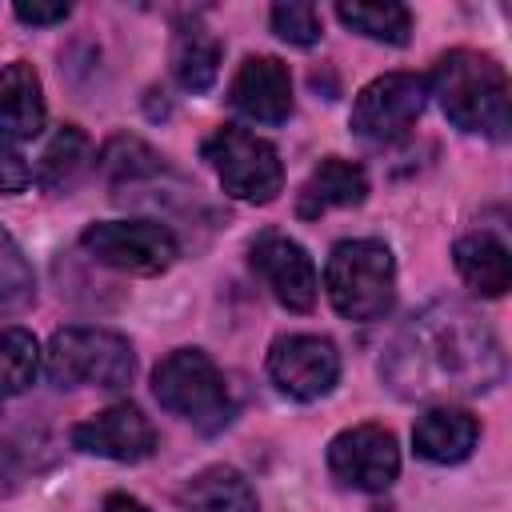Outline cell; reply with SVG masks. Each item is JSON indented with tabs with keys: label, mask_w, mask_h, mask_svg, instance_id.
Returning a JSON list of instances; mask_svg holds the SVG:
<instances>
[{
	"label": "cell",
	"mask_w": 512,
	"mask_h": 512,
	"mask_svg": "<svg viewBox=\"0 0 512 512\" xmlns=\"http://www.w3.org/2000/svg\"><path fill=\"white\" fill-rule=\"evenodd\" d=\"M400 396L488 392L504 376V356L488 324L460 304H432L412 320L388 360Z\"/></svg>",
	"instance_id": "6da1fadb"
},
{
	"label": "cell",
	"mask_w": 512,
	"mask_h": 512,
	"mask_svg": "<svg viewBox=\"0 0 512 512\" xmlns=\"http://www.w3.org/2000/svg\"><path fill=\"white\" fill-rule=\"evenodd\" d=\"M428 96L440 100L456 128L484 132L492 140L508 136V76L492 56L472 48L444 52L428 76Z\"/></svg>",
	"instance_id": "7a4b0ae2"
},
{
	"label": "cell",
	"mask_w": 512,
	"mask_h": 512,
	"mask_svg": "<svg viewBox=\"0 0 512 512\" xmlns=\"http://www.w3.org/2000/svg\"><path fill=\"white\" fill-rule=\"evenodd\" d=\"M324 288L344 320H380L396 300V264L380 240H340L324 264Z\"/></svg>",
	"instance_id": "3957f363"
},
{
	"label": "cell",
	"mask_w": 512,
	"mask_h": 512,
	"mask_svg": "<svg viewBox=\"0 0 512 512\" xmlns=\"http://www.w3.org/2000/svg\"><path fill=\"white\" fill-rule=\"evenodd\" d=\"M44 356L60 388H124L136 372L132 344L108 328H60Z\"/></svg>",
	"instance_id": "277c9868"
},
{
	"label": "cell",
	"mask_w": 512,
	"mask_h": 512,
	"mask_svg": "<svg viewBox=\"0 0 512 512\" xmlns=\"http://www.w3.org/2000/svg\"><path fill=\"white\" fill-rule=\"evenodd\" d=\"M204 160L220 176L224 192L236 200H248V204L276 200V192L284 184L280 152L264 136L236 128V124H224L204 140Z\"/></svg>",
	"instance_id": "5b68a950"
},
{
	"label": "cell",
	"mask_w": 512,
	"mask_h": 512,
	"mask_svg": "<svg viewBox=\"0 0 512 512\" xmlns=\"http://www.w3.org/2000/svg\"><path fill=\"white\" fill-rule=\"evenodd\" d=\"M80 248L96 264L132 276H160L180 256L172 228H164L160 220H96L84 228Z\"/></svg>",
	"instance_id": "8992f818"
},
{
	"label": "cell",
	"mask_w": 512,
	"mask_h": 512,
	"mask_svg": "<svg viewBox=\"0 0 512 512\" xmlns=\"http://www.w3.org/2000/svg\"><path fill=\"white\" fill-rule=\"evenodd\" d=\"M152 392L160 408L196 420V424H220L228 412V388L220 368L200 348H176L168 352L152 372Z\"/></svg>",
	"instance_id": "52a82bcc"
},
{
	"label": "cell",
	"mask_w": 512,
	"mask_h": 512,
	"mask_svg": "<svg viewBox=\"0 0 512 512\" xmlns=\"http://www.w3.org/2000/svg\"><path fill=\"white\" fill-rule=\"evenodd\" d=\"M428 104V76L416 72H384L364 84L352 100V132L372 144L400 140Z\"/></svg>",
	"instance_id": "ba28073f"
},
{
	"label": "cell",
	"mask_w": 512,
	"mask_h": 512,
	"mask_svg": "<svg viewBox=\"0 0 512 512\" xmlns=\"http://www.w3.org/2000/svg\"><path fill=\"white\" fill-rule=\"evenodd\" d=\"M328 468L344 488L356 492H384L400 472V448L396 436L384 424H356L332 436L328 444Z\"/></svg>",
	"instance_id": "9c48e42d"
},
{
	"label": "cell",
	"mask_w": 512,
	"mask_h": 512,
	"mask_svg": "<svg viewBox=\"0 0 512 512\" xmlns=\"http://www.w3.org/2000/svg\"><path fill=\"white\" fill-rule=\"evenodd\" d=\"M268 376L292 400H320L340 380V352L324 336L292 332V336H280L272 344V352H268Z\"/></svg>",
	"instance_id": "30bf717a"
},
{
	"label": "cell",
	"mask_w": 512,
	"mask_h": 512,
	"mask_svg": "<svg viewBox=\"0 0 512 512\" xmlns=\"http://www.w3.org/2000/svg\"><path fill=\"white\" fill-rule=\"evenodd\" d=\"M256 276L268 284V292L288 308V312H312L316 308V264L304 252V244H296L284 232H260L248 248Z\"/></svg>",
	"instance_id": "8fae6325"
},
{
	"label": "cell",
	"mask_w": 512,
	"mask_h": 512,
	"mask_svg": "<svg viewBox=\"0 0 512 512\" xmlns=\"http://www.w3.org/2000/svg\"><path fill=\"white\" fill-rule=\"evenodd\" d=\"M72 444L88 456H104L116 464H136L156 452V432L148 416L132 404H112L72 428Z\"/></svg>",
	"instance_id": "7c38bea8"
},
{
	"label": "cell",
	"mask_w": 512,
	"mask_h": 512,
	"mask_svg": "<svg viewBox=\"0 0 512 512\" xmlns=\"http://www.w3.org/2000/svg\"><path fill=\"white\" fill-rule=\"evenodd\" d=\"M228 104L256 124H284L292 116V76L276 56H248L232 76Z\"/></svg>",
	"instance_id": "4fadbf2b"
},
{
	"label": "cell",
	"mask_w": 512,
	"mask_h": 512,
	"mask_svg": "<svg viewBox=\"0 0 512 512\" xmlns=\"http://www.w3.org/2000/svg\"><path fill=\"white\" fill-rule=\"evenodd\" d=\"M476 440H480L476 416L464 412V408H452V404H436V408L420 412L416 424H412L416 456H424L432 464H460V460H468Z\"/></svg>",
	"instance_id": "5bb4252c"
},
{
	"label": "cell",
	"mask_w": 512,
	"mask_h": 512,
	"mask_svg": "<svg viewBox=\"0 0 512 512\" xmlns=\"http://www.w3.org/2000/svg\"><path fill=\"white\" fill-rule=\"evenodd\" d=\"M368 196V176L360 164L352 160H340V156H328L312 168V176L304 180L300 188V200H296V216L300 220H316L324 216L328 208H356L364 204Z\"/></svg>",
	"instance_id": "9a60e30c"
},
{
	"label": "cell",
	"mask_w": 512,
	"mask_h": 512,
	"mask_svg": "<svg viewBox=\"0 0 512 512\" xmlns=\"http://www.w3.org/2000/svg\"><path fill=\"white\" fill-rule=\"evenodd\" d=\"M44 132V92L32 64L12 60L0 68V136L32 140Z\"/></svg>",
	"instance_id": "2e32d148"
},
{
	"label": "cell",
	"mask_w": 512,
	"mask_h": 512,
	"mask_svg": "<svg viewBox=\"0 0 512 512\" xmlns=\"http://www.w3.org/2000/svg\"><path fill=\"white\" fill-rule=\"evenodd\" d=\"M452 260H456V272L464 276V284L476 288L480 296H504L512 284V256H508L504 240L492 232L460 236L452 248Z\"/></svg>",
	"instance_id": "e0dca14e"
},
{
	"label": "cell",
	"mask_w": 512,
	"mask_h": 512,
	"mask_svg": "<svg viewBox=\"0 0 512 512\" xmlns=\"http://www.w3.org/2000/svg\"><path fill=\"white\" fill-rule=\"evenodd\" d=\"M184 500L200 512H256L252 484L228 464H212V468L196 472L184 488Z\"/></svg>",
	"instance_id": "ac0fdd59"
},
{
	"label": "cell",
	"mask_w": 512,
	"mask_h": 512,
	"mask_svg": "<svg viewBox=\"0 0 512 512\" xmlns=\"http://www.w3.org/2000/svg\"><path fill=\"white\" fill-rule=\"evenodd\" d=\"M172 72L184 92H208L220 72V40L208 28H180L172 40Z\"/></svg>",
	"instance_id": "d6986e66"
},
{
	"label": "cell",
	"mask_w": 512,
	"mask_h": 512,
	"mask_svg": "<svg viewBox=\"0 0 512 512\" xmlns=\"http://www.w3.org/2000/svg\"><path fill=\"white\" fill-rule=\"evenodd\" d=\"M88 136L76 128V124H64L56 128V136L44 144L40 152V168H36V180L48 188V192H64L80 180V172L88 168Z\"/></svg>",
	"instance_id": "ffe728a7"
},
{
	"label": "cell",
	"mask_w": 512,
	"mask_h": 512,
	"mask_svg": "<svg viewBox=\"0 0 512 512\" xmlns=\"http://www.w3.org/2000/svg\"><path fill=\"white\" fill-rule=\"evenodd\" d=\"M336 16L368 36V40H384V44H408V32H412V12L404 4H336Z\"/></svg>",
	"instance_id": "44dd1931"
},
{
	"label": "cell",
	"mask_w": 512,
	"mask_h": 512,
	"mask_svg": "<svg viewBox=\"0 0 512 512\" xmlns=\"http://www.w3.org/2000/svg\"><path fill=\"white\" fill-rule=\"evenodd\" d=\"M40 372V348L28 328H0V396H20Z\"/></svg>",
	"instance_id": "7402d4cb"
},
{
	"label": "cell",
	"mask_w": 512,
	"mask_h": 512,
	"mask_svg": "<svg viewBox=\"0 0 512 512\" xmlns=\"http://www.w3.org/2000/svg\"><path fill=\"white\" fill-rule=\"evenodd\" d=\"M36 296V276L32 264L24 260L20 244L0 228V316L28 308Z\"/></svg>",
	"instance_id": "603a6c76"
},
{
	"label": "cell",
	"mask_w": 512,
	"mask_h": 512,
	"mask_svg": "<svg viewBox=\"0 0 512 512\" xmlns=\"http://www.w3.org/2000/svg\"><path fill=\"white\" fill-rule=\"evenodd\" d=\"M100 172H108L116 184H128V180H140V176L160 172V156L144 140H136V136H116L100 152Z\"/></svg>",
	"instance_id": "cb8c5ba5"
},
{
	"label": "cell",
	"mask_w": 512,
	"mask_h": 512,
	"mask_svg": "<svg viewBox=\"0 0 512 512\" xmlns=\"http://www.w3.org/2000/svg\"><path fill=\"white\" fill-rule=\"evenodd\" d=\"M272 32L296 48H308L320 40V16L312 4H276L272 8Z\"/></svg>",
	"instance_id": "d4e9b609"
},
{
	"label": "cell",
	"mask_w": 512,
	"mask_h": 512,
	"mask_svg": "<svg viewBox=\"0 0 512 512\" xmlns=\"http://www.w3.org/2000/svg\"><path fill=\"white\" fill-rule=\"evenodd\" d=\"M28 180H32V168L24 164V156L0 136V192L4 196H12V192H24L28 188Z\"/></svg>",
	"instance_id": "484cf974"
},
{
	"label": "cell",
	"mask_w": 512,
	"mask_h": 512,
	"mask_svg": "<svg viewBox=\"0 0 512 512\" xmlns=\"http://www.w3.org/2000/svg\"><path fill=\"white\" fill-rule=\"evenodd\" d=\"M12 12H16L20 24H40V28H44V24H64V20L72 16V4H36V0L24 4V0H20Z\"/></svg>",
	"instance_id": "4316f807"
},
{
	"label": "cell",
	"mask_w": 512,
	"mask_h": 512,
	"mask_svg": "<svg viewBox=\"0 0 512 512\" xmlns=\"http://www.w3.org/2000/svg\"><path fill=\"white\" fill-rule=\"evenodd\" d=\"M104 512H148L136 496H124V492H112L108 500H104Z\"/></svg>",
	"instance_id": "83f0119b"
}]
</instances>
